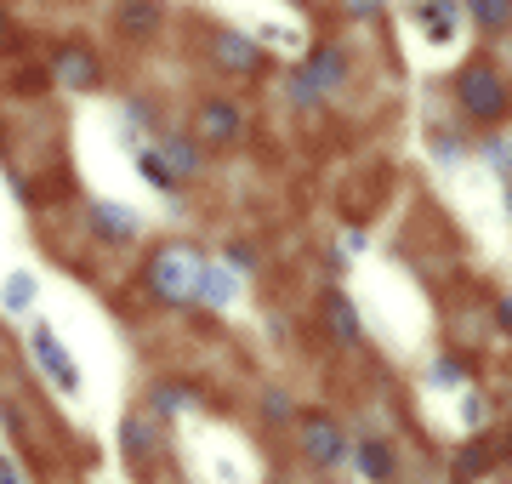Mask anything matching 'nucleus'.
<instances>
[{
  "mask_svg": "<svg viewBox=\"0 0 512 484\" xmlns=\"http://www.w3.org/2000/svg\"><path fill=\"white\" fill-rule=\"evenodd\" d=\"M456 97H461V114L478 120V126H495V120H507V109H512L507 75L490 69V63H467L456 75Z\"/></svg>",
  "mask_w": 512,
  "mask_h": 484,
  "instance_id": "obj_1",
  "label": "nucleus"
},
{
  "mask_svg": "<svg viewBox=\"0 0 512 484\" xmlns=\"http://www.w3.org/2000/svg\"><path fill=\"white\" fill-rule=\"evenodd\" d=\"M148 291L154 297H165V302H183V297H194L200 291V262L188 257L183 245H171V251H160V257L148 262Z\"/></svg>",
  "mask_w": 512,
  "mask_h": 484,
  "instance_id": "obj_2",
  "label": "nucleus"
},
{
  "mask_svg": "<svg viewBox=\"0 0 512 484\" xmlns=\"http://www.w3.org/2000/svg\"><path fill=\"white\" fill-rule=\"evenodd\" d=\"M302 450H308L313 467H342L348 439H342V428H336L330 416H308V422H302Z\"/></svg>",
  "mask_w": 512,
  "mask_h": 484,
  "instance_id": "obj_3",
  "label": "nucleus"
},
{
  "mask_svg": "<svg viewBox=\"0 0 512 484\" xmlns=\"http://www.w3.org/2000/svg\"><path fill=\"white\" fill-rule=\"evenodd\" d=\"M239 137V109L228 103V97H211L200 109V137L194 143H205V149H222V143H234Z\"/></svg>",
  "mask_w": 512,
  "mask_h": 484,
  "instance_id": "obj_4",
  "label": "nucleus"
},
{
  "mask_svg": "<svg viewBox=\"0 0 512 484\" xmlns=\"http://www.w3.org/2000/svg\"><path fill=\"white\" fill-rule=\"evenodd\" d=\"M416 23H421V35L433 40V46H450L456 29H461V6H456V0H421Z\"/></svg>",
  "mask_w": 512,
  "mask_h": 484,
  "instance_id": "obj_5",
  "label": "nucleus"
},
{
  "mask_svg": "<svg viewBox=\"0 0 512 484\" xmlns=\"http://www.w3.org/2000/svg\"><path fill=\"white\" fill-rule=\"evenodd\" d=\"M35 359L46 365V376H52V382H57L63 393H74V388H80V371H74V359L63 354V348H57V336L46 331V325L35 331Z\"/></svg>",
  "mask_w": 512,
  "mask_h": 484,
  "instance_id": "obj_6",
  "label": "nucleus"
},
{
  "mask_svg": "<svg viewBox=\"0 0 512 484\" xmlns=\"http://www.w3.org/2000/svg\"><path fill=\"white\" fill-rule=\"evenodd\" d=\"M302 75H308L319 92H330V86H342L348 63H342V52H336V46H313V57H308V69H302Z\"/></svg>",
  "mask_w": 512,
  "mask_h": 484,
  "instance_id": "obj_7",
  "label": "nucleus"
},
{
  "mask_svg": "<svg viewBox=\"0 0 512 484\" xmlns=\"http://www.w3.org/2000/svg\"><path fill=\"white\" fill-rule=\"evenodd\" d=\"M57 75L69 80L74 92H86V86H97V63L80 46H69V52H57Z\"/></svg>",
  "mask_w": 512,
  "mask_h": 484,
  "instance_id": "obj_8",
  "label": "nucleus"
},
{
  "mask_svg": "<svg viewBox=\"0 0 512 484\" xmlns=\"http://www.w3.org/2000/svg\"><path fill=\"white\" fill-rule=\"evenodd\" d=\"M217 57L228 63V69H239V75H256V69H262V52H256L251 40H239V35H222Z\"/></svg>",
  "mask_w": 512,
  "mask_h": 484,
  "instance_id": "obj_9",
  "label": "nucleus"
},
{
  "mask_svg": "<svg viewBox=\"0 0 512 484\" xmlns=\"http://www.w3.org/2000/svg\"><path fill=\"white\" fill-rule=\"evenodd\" d=\"M467 12H473V23L484 35H501L512 23V0H467Z\"/></svg>",
  "mask_w": 512,
  "mask_h": 484,
  "instance_id": "obj_10",
  "label": "nucleus"
},
{
  "mask_svg": "<svg viewBox=\"0 0 512 484\" xmlns=\"http://www.w3.org/2000/svg\"><path fill=\"white\" fill-rule=\"evenodd\" d=\"M126 450H131V456H154V450H160V428H154V416H131V422H126Z\"/></svg>",
  "mask_w": 512,
  "mask_h": 484,
  "instance_id": "obj_11",
  "label": "nucleus"
},
{
  "mask_svg": "<svg viewBox=\"0 0 512 484\" xmlns=\"http://www.w3.org/2000/svg\"><path fill=\"white\" fill-rule=\"evenodd\" d=\"M194 297H205L211 308L234 302V274H222V268H200V291H194Z\"/></svg>",
  "mask_w": 512,
  "mask_h": 484,
  "instance_id": "obj_12",
  "label": "nucleus"
},
{
  "mask_svg": "<svg viewBox=\"0 0 512 484\" xmlns=\"http://www.w3.org/2000/svg\"><path fill=\"white\" fill-rule=\"evenodd\" d=\"M325 314H330V331L342 342H359V314L348 308V297H325Z\"/></svg>",
  "mask_w": 512,
  "mask_h": 484,
  "instance_id": "obj_13",
  "label": "nucleus"
},
{
  "mask_svg": "<svg viewBox=\"0 0 512 484\" xmlns=\"http://www.w3.org/2000/svg\"><path fill=\"white\" fill-rule=\"evenodd\" d=\"M92 217H97L103 228H109L103 240H137V228H143L137 217H126V211H109V205H92Z\"/></svg>",
  "mask_w": 512,
  "mask_h": 484,
  "instance_id": "obj_14",
  "label": "nucleus"
},
{
  "mask_svg": "<svg viewBox=\"0 0 512 484\" xmlns=\"http://www.w3.org/2000/svg\"><path fill=\"white\" fill-rule=\"evenodd\" d=\"M359 473L382 484L387 473H393V456H387V445H359Z\"/></svg>",
  "mask_w": 512,
  "mask_h": 484,
  "instance_id": "obj_15",
  "label": "nucleus"
},
{
  "mask_svg": "<svg viewBox=\"0 0 512 484\" xmlns=\"http://www.w3.org/2000/svg\"><path fill=\"white\" fill-rule=\"evenodd\" d=\"M165 160L177 171H194L200 166V149H194V137H165Z\"/></svg>",
  "mask_w": 512,
  "mask_h": 484,
  "instance_id": "obj_16",
  "label": "nucleus"
},
{
  "mask_svg": "<svg viewBox=\"0 0 512 484\" xmlns=\"http://www.w3.org/2000/svg\"><path fill=\"white\" fill-rule=\"evenodd\" d=\"M160 23V6L154 0H131V12H126V35H148Z\"/></svg>",
  "mask_w": 512,
  "mask_h": 484,
  "instance_id": "obj_17",
  "label": "nucleus"
},
{
  "mask_svg": "<svg viewBox=\"0 0 512 484\" xmlns=\"http://www.w3.org/2000/svg\"><path fill=\"white\" fill-rule=\"evenodd\" d=\"M29 297H35V280H29V274H18V280L6 285V302H12V308H23Z\"/></svg>",
  "mask_w": 512,
  "mask_h": 484,
  "instance_id": "obj_18",
  "label": "nucleus"
},
{
  "mask_svg": "<svg viewBox=\"0 0 512 484\" xmlns=\"http://www.w3.org/2000/svg\"><path fill=\"white\" fill-rule=\"evenodd\" d=\"M484 467H490V450H484V445L461 450V473H484Z\"/></svg>",
  "mask_w": 512,
  "mask_h": 484,
  "instance_id": "obj_19",
  "label": "nucleus"
},
{
  "mask_svg": "<svg viewBox=\"0 0 512 484\" xmlns=\"http://www.w3.org/2000/svg\"><path fill=\"white\" fill-rule=\"evenodd\" d=\"M484 160H490V166H512V143L490 137V143H484Z\"/></svg>",
  "mask_w": 512,
  "mask_h": 484,
  "instance_id": "obj_20",
  "label": "nucleus"
},
{
  "mask_svg": "<svg viewBox=\"0 0 512 484\" xmlns=\"http://www.w3.org/2000/svg\"><path fill=\"white\" fill-rule=\"evenodd\" d=\"M461 376H467V371H461V365H450V359H444L439 371H433V382H439V388H461Z\"/></svg>",
  "mask_w": 512,
  "mask_h": 484,
  "instance_id": "obj_21",
  "label": "nucleus"
},
{
  "mask_svg": "<svg viewBox=\"0 0 512 484\" xmlns=\"http://www.w3.org/2000/svg\"><path fill=\"white\" fill-rule=\"evenodd\" d=\"M387 0H342V12H353V18H370V12H382Z\"/></svg>",
  "mask_w": 512,
  "mask_h": 484,
  "instance_id": "obj_22",
  "label": "nucleus"
},
{
  "mask_svg": "<svg viewBox=\"0 0 512 484\" xmlns=\"http://www.w3.org/2000/svg\"><path fill=\"white\" fill-rule=\"evenodd\" d=\"M467 428H484V399H467Z\"/></svg>",
  "mask_w": 512,
  "mask_h": 484,
  "instance_id": "obj_23",
  "label": "nucleus"
},
{
  "mask_svg": "<svg viewBox=\"0 0 512 484\" xmlns=\"http://www.w3.org/2000/svg\"><path fill=\"white\" fill-rule=\"evenodd\" d=\"M501 319H507V331H512V297H507V302H501Z\"/></svg>",
  "mask_w": 512,
  "mask_h": 484,
  "instance_id": "obj_24",
  "label": "nucleus"
},
{
  "mask_svg": "<svg viewBox=\"0 0 512 484\" xmlns=\"http://www.w3.org/2000/svg\"><path fill=\"white\" fill-rule=\"evenodd\" d=\"M507 211H512V188H507Z\"/></svg>",
  "mask_w": 512,
  "mask_h": 484,
  "instance_id": "obj_25",
  "label": "nucleus"
},
{
  "mask_svg": "<svg viewBox=\"0 0 512 484\" xmlns=\"http://www.w3.org/2000/svg\"><path fill=\"white\" fill-rule=\"evenodd\" d=\"M0 40H6V23H0Z\"/></svg>",
  "mask_w": 512,
  "mask_h": 484,
  "instance_id": "obj_26",
  "label": "nucleus"
},
{
  "mask_svg": "<svg viewBox=\"0 0 512 484\" xmlns=\"http://www.w3.org/2000/svg\"><path fill=\"white\" fill-rule=\"evenodd\" d=\"M296 6H302V0H296Z\"/></svg>",
  "mask_w": 512,
  "mask_h": 484,
  "instance_id": "obj_27",
  "label": "nucleus"
}]
</instances>
